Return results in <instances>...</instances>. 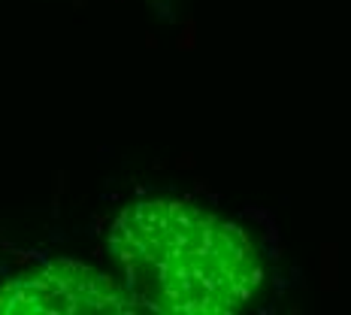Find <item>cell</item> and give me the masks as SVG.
<instances>
[{
	"instance_id": "obj_2",
	"label": "cell",
	"mask_w": 351,
	"mask_h": 315,
	"mask_svg": "<svg viewBox=\"0 0 351 315\" xmlns=\"http://www.w3.org/2000/svg\"><path fill=\"white\" fill-rule=\"evenodd\" d=\"M0 312H55V315H100V312H140L128 288L76 261H55L21 273L0 285Z\"/></svg>"
},
{
	"instance_id": "obj_1",
	"label": "cell",
	"mask_w": 351,
	"mask_h": 315,
	"mask_svg": "<svg viewBox=\"0 0 351 315\" xmlns=\"http://www.w3.org/2000/svg\"><path fill=\"white\" fill-rule=\"evenodd\" d=\"M106 248L140 312L233 315L254 303L267 279L243 228L179 197L124 207Z\"/></svg>"
}]
</instances>
